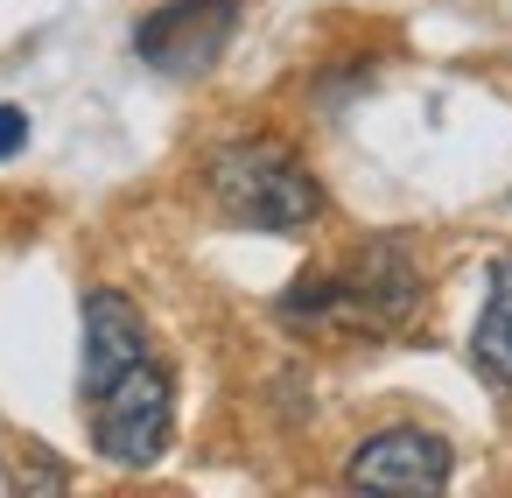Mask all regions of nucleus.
<instances>
[{
	"label": "nucleus",
	"mask_w": 512,
	"mask_h": 498,
	"mask_svg": "<svg viewBox=\"0 0 512 498\" xmlns=\"http://www.w3.org/2000/svg\"><path fill=\"white\" fill-rule=\"evenodd\" d=\"M211 197L232 225L246 232H302L323 211L316 176L281 148V141H239L211 155Z\"/></svg>",
	"instance_id": "1"
},
{
	"label": "nucleus",
	"mask_w": 512,
	"mask_h": 498,
	"mask_svg": "<svg viewBox=\"0 0 512 498\" xmlns=\"http://www.w3.org/2000/svg\"><path fill=\"white\" fill-rule=\"evenodd\" d=\"M414 295H421V288H414L407 253H400V246H365V260H358L351 274H337V281L309 274V281L281 302V316H337V323L393 330V323L414 316Z\"/></svg>",
	"instance_id": "2"
},
{
	"label": "nucleus",
	"mask_w": 512,
	"mask_h": 498,
	"mask_svg": "<svg viewBox=\"0 0 512 498\" xmlns=\"http://www.w3.org/2000/svg\"><path fill=\"white\" fill-rule=\"evenodd\" d=\"M169 428H176V386H169V372H155L148 358L127 365L113 386L92 393V442H99L106 463H120V470H148V463L169 449Z\"/></svg>",
	"instance_id": "3"
},
{
	"label": "nucleus",
	"mask_w": 512,
	"mask_h": 498,
	"mask_svg": "<svg viewBox=\"0 0 512 498\" xmlns=\"http://www.w3.org/2000/svg\"><path fill=\"white\" fill-rule=\"evenodd\" d=\"M239 15H246V0H169L134 29V50L162 78H204L225 57V43L239 36Z\"/></svg>",
	"instance_id": "4"
},
{
	"label": "nucleus",
	"mask_w": 512,
	"mask_h": 498,
	"mask_svg": "<svg viewBox=\"0 0 512 498\" xmlns=\"http://www.w3.org/2000/svg\"><path fill=\"white\" fill-rule=\"evenodd\" d=\"M344 484L351 491H400V498L442 491L449 484V442L428 435V428H386V435L358 442Z\"/></svg>",
	"instance_id": "5"
},
{
	"label": "nucleus",
	"mask_w": 512,
	"mask_h": 498,
	"mask_svg": "<svg viewBox=\"0 0 512 498\" xmlns=\"http://www.w3.org/2000/svg\"><path fill=\"white\" fill-rule=\"evenodd\" d=\"M148 358V323H141V309L127 302V295H113V288H99L92 302H85V393H99V386H113L127 365H141Z\"/></svg>",
	"instance_id": "6"
},
{
	"label": "nucleus",
	"mask_w": 512,
	"mask_h": 498,
	"mask_svg": "<svg viewBox=\"0 0 512 498\" xmlns=\"http://www.w3.org/2000/svg\"><path fill=\"white\" fill-rule=\"evenodd\" d=\"M470 358H477L498 386H512V260L491 267V295H484V316H477Z\"/></svg>",
	"instance_id": "7"
},
{
	"label": "nucleus",
	"mask_w": 512,
	"mask_h": 498,
	"mask_svg": "<svg viewBox=\"0 0 512 498\" xmlns=\"http://www.w3.org/2000/svg\"><path fill=\"white\" fill-rule=\"evenodd\" d=\"M29 148V113L22 106H0V162Z\"/></svg>",
	"instance_id": "8"
}]
</instances>
